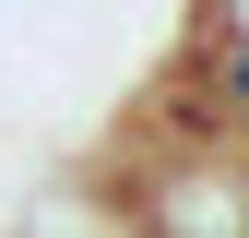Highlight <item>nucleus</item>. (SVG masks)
Listing matches in <instances>:
<instances>
[{
  "label": "nucleus",
  "mask_w": 249,
  "mask_h": 238,
  "mask_svg": "<svg viewBox=\"0 0 249 238\" xmlns=\"http://www.w3.org/2000/svg\"><path fill=\"white\" fill-rule=\"evenodd\" d=\"M213 131L249 155V36L237 24H213Z\"/></svg>",
  "instance_id": "f257e3e1"
}]
</instances>
